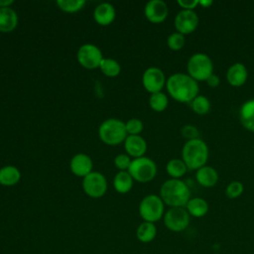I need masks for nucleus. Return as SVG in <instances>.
<instances>
[{
	"label": "nucleus",
	"mask_w": 254,
	"mask_h": 254,
	"mask_svg": "<svg viewBox=\"0 0 254 254\" xmlns=\"http://www.w3.org/2000/svg\"><path fill=\"white\" fill-rule=\"evenodd\" d=\"M188 74L194 80L205 81L213 73V63L209 56L204 53H195L191 55L187 63Z\"/></svg>",
	"instance_id": "5"
},
{
	"label": "nucleus",
	"mask_w": 254,
	"mask_h": 254,
	"mask_svg": "<svg viewBox=\"0 0 254 254\" xmlns=\"http://www.w3.org/2000/svg\"><path fill=\"white\" fill-rule=\"evenodd\" d=\"M124 148L131 157H143L147 151V142L140 135H128L124 141Z\"/></svg>",
	"instance_id": "15"
},
{
	"label": "nucleus",
	"mask_w": 254,
	"mask_h": 254,
	"mask_svg": "<svg viewBox=\"0 0 254 254\" xmlns=\"http://www.w3.org/2000/svg\"><path fill=\"white\" fill-rule=\"evenodd\" d=\"M11 4H13V0H0V8L10 7Z\"/></svg>",
	"instance_id": "38"
},
{
	"label": "nucleus",
	"mask_w": 254,
	"mask_h": 254,
	"mask_svg": "<svg viewBox=\"0 0 254 254\" xmlns=\"http://www.w3.org/2000/svg\"><path fill=\"white\" fill-rule=\"evenodd\" d=\"M238 116L242 126L248 131L254 132V98H250L241 104Z\"/></svg>",
	"instance_id": "18"
},
{
	"label": "nucleus",
	"mask_w": 254,
	"mask_h": 254,
	"mask_svg": "<svg viewBox=\"0 0 254 254\" xmlns=\"http://www.w3.org/2000/svg\"><path fill=\"white\" fill-rule=\"evenodd\" d=\"M144 14L151 23H162L169 14L168 5L163 0H150L144 7Z\"/></svg>",
	"instance_id": "13"
},
{
	"label": "nucleus",
	"mask_w": 254,
	"mask_h": 254,
	"mask_svg": "<svg viewBox=\"0 0 254 254\" xmlns=\"http://www.w3.org/2000/svg\"><path fill=\"white\" fill-rule=\"evenodd\" d=\"M116 16L115 8L112 4L103 2L97 5L93 11V18L95 22L101 26H107L111 24Z\"/></svg>",
	"instance_id": "16"
},
{
	"label": "nucleus",
	"mask_w": 254,
	"mask_h": 254,
	"mask_svg": "<svg viewBox=\"0 0 254 254\" xmlns=\"http://www.w3.org/2000/svg\"><path fill=\"white\" fill-rule=\"evenodd\" d=\"M205 81H206V83H207V85H208L209 87L215 88V87H217V86L219 85V83H220V78H219V76L216 75L215 73H212V74H210V75L206 78Z\"/></svg>",
	"instance_id": "36"
},
{
	"label": "nucleus",
	"mask_w": 254,
	"mask_h": 254,
	"mask_svg": "<svg viewBox=\"0 0 254 254\" xmlns=\"http://www.w3.org/2000/svg\"><path fill=\"white\" fill-rule=\"evenodd\" d=\"M82 189L84 192L90 197H101L107 190L106 179L99 172H91L83 178Z\"/></svg>",
	"instance_id": "9"
},
{
	"label": "nucleus",
	"mask_w": 254,
	"mask_h": 254,
	"mask_svg": "<svg viewBox=\"0 0 254 254\" xmlns=\"http://www.w3.org/2000/svg\"><path fill=\"white\" fill-rule=\"evenodd\" d=\"M165 226L174 232L185 230L190 220V215L184 207H170L163 216Z\"/></svg>",
	"instance_id": "8"
},
{
	"label": "nucleus",
	"mask_w": 254,
	"mask_h": 254,
	"mask_svg": "<svg viewBox=\"0 0 254 254\" xmlns=\"http://www.w3.org/2000/svg\"><path fill=\"white\" fill-rule=\"evenodd\" d=\"M128 173L133 180L139 183H148L152 181L157 175L156 163L148 157H139L131 161L128 168Z\"/></svg>",
	"instance_id": "7"
},
{
	"label": "nucleus",
	"mask_w": 254,
	"mask_h": 254,
	"mask_svg": "<svg viewBox=\"0 0 254 254\" xmlns=\"http://www.w3.org/2000/svg\"><path fill=\"white\" fill-rule=\"evenodd\" d=\"M181 133H182V136L187 138L188 140H192V139H197L198 138V135H199V131L198 129L193 126V125H190V124H187V125H184L181 129Z\"/></svg>",
	"instance_id": "34"
},
{
	"label": "nucleus",
	"mask_w": 254,
	"mask_h": 254,
	"mask_svg": "<svg viewBox=\"0 0 254 254\" xmlns=\"http://www.w3.org/2000/svg\"><path fill=\"white\" fill-rule=\"evenodd\" d=\"M195 179L200 186L204 188H211L215 186L218 181V173L214 168L205 165L196 170Z\"/></svg>",
	"instance_id": "20"
},
{
	"label": "nucleus",
	"mask_w": 254,
	"mask_h": 254,
	"mask_svg": "<svg viewBox=\"0 0 254 254\" xmlns=\"http://www.w3.org/2000/svg\"><path fill=\"white\" fill-rule=\"evenodd\" d=\"M76 58L80 65L89 69L99 67V64L103 59L102 52L93 44L81 45L77 50Z\"/></svg>",
	"instance_id": "10"
},
{
	"label": "nucleus",
	"mask_w": 254,
	"mask_h": 254,
	"mask_svg": "<svg viewBox=\"0 0 254 254\" xmlns=\"http://www.w3.org/2000/svg\"><path fill=\"white\" fill-rule=\"evenodd\" d=\"M177 3L184 10H193L198 5V0H178Z\"/></svg>",
	"instance_id": "35"
},
{
	"label": "nucleus",
	"mask_w": 254,
	"mask_h": 254,
	"mask_svg": "<svg viewBox=\"0 0 254 254\" xmlns=\"http://www.w3.org/2000/svg\"><path fill=\"white\" fill-rule=\"evenodd\" d=\"M21 179V173L15 166L8 165L0 168V185L11 187L16 185Z\"/></svg>",
	"instance_id": "21"
},
{
	"label": "nucleus",
	"mask_w": 254,
	"mask_h": 254,
	"mask_svg": "<svg viewBox=\"0 0 254 254\" xmlns=\"http://www.w3.org/2000/svg\"><path fill=\"white\" fill-rule=\"evenodd\" d=\"M125 126H126V131L128 135H139L144 128L143 122L138 118L129 119L125 123Z\"/></svg>",
	"instance_id": "32"
},
{
	"label": "nucleus",
	"mask_w": 254,
	"mask_h": 254,
	"mask_svg": "<svg viewBox=\"0 0 254 254\" xmlns=\"http://www.w3.org/2000/svg\"><path fill=\"white\" fill-rule=\"evenodd\" d=\"M199 24V18L193 10H184L182 9L175 17L174 25L177 32L183 34L192 33Z\"/></svg>",
	"instance_id": "11"
},
{
	"label": "nucleus",
	"mask_w": 254,
	"mask_h": 254,
	"mask_svg": "<svg viewBox=\"0 0 254 254\" xmlns=\"http://www.w3.org/2000/svg\"><path fill=\"white\" fill-rule=\"evenodd\" d=\"M186 209L190 216L202 217L208 211V203L202 197H192L186 204Z\"/></svg>",
	"instance_id": "23"
},
{
	"label": "nucleus",
	"mask_w": 254,
	"mask_h": 254,
	"mask_svg": "<svg viewBox=\"0 0 254 254\" xmlns=\"http://www.w3.org/2000/svg\"><path fill=\"white\" fill-rule=\"evenodd\" d=\"M99 68L103 74H105L106 76H109V77L117 76L121 70V66H120L119 63L117 61H115L114 59H109V58L102 59L100 64H99Z\"/></svg>",
	"instance_id": "26"
},
{
	"label": "nucleus",
	"mask_w": 254,
	"mask_h": 254,
	"mask_svg": "<svg viewBox=\"0 0 254 254\" xmlns=\"http://www.w3.org/2000/svg\"><path fill=\"white\" fill-rule=\"evenodd\" d=\"M166 77L163 70L157 66L148 67L142 75V83L144 88L151 94L160 92L166 84Z\"/></svg>",
	"instance_id": "12"
},
{
	"label": "nucleus",
	"mask_w": 254,
	"mask_h": 254,
	"mask_svg": "<svg viewBox=\"0 0 254 254\" xmlns=\"http://www.w3.org/2000/svg\"><path fill=\"white\" fill-rule=\"evenodd\" d=\"M167 45L171 50L179 51L185 45V36L179 32H174L167 38Z\"/></svg>",
	"instance_id": "31"
},
{
	"label": "nucleus",
	"mask_w": 254,
	"mask_h": 254,
	"mask_svg": "<svg viewBox=\"0 0 254 254\" xmlns=\"http://www.w3.org/2000/svg\"><path fill=\"white\" fill-rule=\"evenodd\" d=\"M98 136L103 143L115 146L124 142L128 134L123 121L117 118H108L100 124Z\"/></svg>",
	"instance_id": "4"
},
{
	"label": "nucleus",
	"mask_w": 254,
	"mask_h": 254,
	"mask_svg": "<svg viewBox=\"0 0 254 254\" xmlns=\"http://www.w3.org/2000/svg\"><path fill=\"white\" fill-rule=\"evenodd\" d=\"M133 181L134 180L128 171H120L115 175L113 179V186L117 192L127 193L133 187Z\"/></svg>",
	"instance_id": "22"
},
{
	"label": "nucleus",
	"mask_w": 254,
	"mask_h": 254,
	"mask_svg": "<svg viewBox=\"0 0 254 254\" xmlns=\"http://www.w3.org/2000/svg\"><path fill=\"white\" fill-rule=\"evenodd\" d=\"M58 7L67 13H74L81 10L84 5V0H57Z\"/></svg>",
	"instance_id": "29"
},
{
	"label": "nucleus",
	"mask_w": 254,
	"mask_h": 254,
	"mask_svg": "<svg viewBox=\"0 0 254 254\" xmlns=\"http://www.w3.org/2000/svg\"><path fill=\"white\" fill-rule=\"evenodd\" d=\"M70 171L73 175L77 177L84 178L89 173L92 172L93 163L91 158L83 153H78L74 155L69 163Z\"/></svg>",
	"instance_id": "14"
},
{
	"label": "nucleus",
	"mask_w": 254,
	"mask_h": 254,
	"mask_svg": "<svg viewBox=\"0 0 254 254\" xmlns=\"http://www.w3.org/2000/svg\"><path fill=\"white\" fill-rule=\"evenodd\" d=\"M18 25V15L10 7L0 8V32L9 33L15 30Z\"/></svg>",
	"instance_id": "19"
},
{
	"label": "nucleus",
	"mask_w": 254,
	"mask_h": 254,
	"mask_svg": "<svg viewBox=\"0 0 254 254\" xmlns=\"http://www.w3.org/2000/svg\"><path fill=\"white\" fill-rule=\"evenodd\" d=\"M208 159V147L200 138L188 140L182 149V160L188 170H198L205 166Z\"/></svg>",
	"instance_id": "3"
},
{
	"label": "nucleus",
	"mask_w": 254,
	"mask_h": 254,
	"mask_svg": "<svg viewBox=\"0 0 254 254\" xmlns=\"http://www.w3.org/2000/svg\"><path fill=\"white\" fill-rule=\"evenodd\" d=\"M166 171L172 179H180L186 174L188 168L182 159H171L166 165Z\"/></svg>",
	"instance_id": "25"
},
{
	"label": "nucleus",
	"mask_w": 254,
	"mask_h": 254,
	"mask_svg": "<svg viewBox=\"0 0 254 254\" xmlns=\"http://www.w3.org/2000/svg\"><path fill=\"white\" fill-rule=\"evenodd\" d=\"M139 214L144 221L155 223L164 216L165 203L159 195L148 194L140 201Z\"/></svg>",
	"instance_id": "6"
},
{
	"label": "nucleus",
	"mask_w": 254,
	"mask_h": 254,
	"mask_svg": "<svg viewBox=\"0 0 254 254\" xmlns=\"http://www.w3.org/2000/svg\"><path fill=\"white\" fill-rule=\"evenodd\" d=\"M166 86L171 97L180 102H190L198 95L199 91L197 81L188 73L183 72L170 75L166 81Z\"/></svg>",
	"instance_id": "1"
},
{
	"label": "nucleus",
	"mask_w": 254,
	"mask_h": 254,
	"mask_svg": "<svg viewBox=\"0 0 254 254\" xmlns=\"http://www.w3.org/2000/svg\"><path fill=\"white\" fill-rule=\"evenodd\" d=\"M168 103H169L168 96L162 91L152 93L149 97V105L156 112L164 111L167 108Z\"/></svg>",
	"instance_id": "27"
},
{
	"label": "nucleus",
	"mask_w": 254,
	"mask_h": 254,
	"mask_svg": "<svg viewBox=\"0 0 254 254\" xmlns=\"http://www.w3.org/2000/svg\"><path fill=\"white\" fill-rule=\"evenodd\" d=\"M157 235V227L155 223L143 221L136 229V237L142 243H149L155 239Z\"/></svg>",
	"instance_id": "24"
},
{
	"label": "nucleus",
	"mask_w": 254,
	"mask_h": 254,
	"mask_svg": "<svg viewBox=\"0 0 254 254\" xmlns=\"http://www.w3.org/2000/svg\"><path fill=\"white\" fill-rule=\"evenodd\" d=\"M212 4H213V2L211 0H198V5L202 6L203 8H208Z\"/></svg>",
	"instance_id": "37"
},
{
	"label": "nucleus",
	"mask_w": 254,
	"mask_h": 254,
	"mask_svg": "<svg viewBox=\"0 0 254 254\" xmlns=\"http://www.w3.org/2000/svg\"><path fill=\"white\" fill-rule=\"evenodd\" d=\"M131 159L129 157V155L126 154H119L115 157L114 159V165L117 169H119L120 171H128V168L131 164Z\"/></svg>",
	"instance_id": "33"
},
{
	"label": "nucleus",
	"mask_w": 254,
	"mask_h": 254,
	"mask_svg": "<svg viewBox=\"0 0 254 254\" xmlns=\"http://www.w3.org/2000/svg\"><path fill=\"white\" fill-rule=\"evenodd\" d=\"M190 107L192 111L196 114L203 115L206 114L210 109V101L207 97L204 95H196L191 101H190Z\"/></svg>",
	"instance_id": "28"
},
{
	"label": "nucleus",
	"mask_w": 254,
	"mask_h": 254,
	"mask_svg": "<svg viewBox=\"0 0 254 254\" xmlns=\"http://www.w3.org/2000/svg\"><path fill=\"white\" fill-rule=\"evenodd\" d=\"M248 77V71L246 66L242 63H234L226 71L227 82L232 86L243 85Z\"/></svg>",
	"instance_id": "17"
},
{
	"label": "nucleus",
	"mask_w": 254,
	"mask_h": 254,
	"mask_svg": "<svg viewBox=\"0 0 254 254\" xmlns=\"http://www.w3.org/2000/svg\"><path fill=\"white\" fill-rule=\"evenodd\" d=\"M160 197L170 207H184L190 198V190L184 181L170 179L161 186Z\"/></svg>",
	"instance_id": "2"
},
{
	"label": "nucleus",
	"mask_w": 254,
	"mask_h": 254,
	"mask_svg": "<svg viewBox=\"0 0 254 254\" xmlns=\"http://www.w3.org/2000/svg\"><path fill=\"white\" fill-rule=\"evenodd\" d=\"M244 190V185L240 181H232L230 182L226 189H225V194L228 198L234 199L239 197Z\"/></svg>",
	"instance_id": "30"
}]
</instances>
